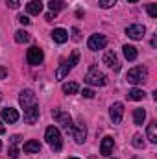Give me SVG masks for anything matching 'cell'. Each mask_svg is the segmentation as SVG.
I'll use <instances>...</instances> for the list:
<instances>
[{"label":"cell","mask_w":157,"mask_h":159,"mask_svg":"<svg viewBox=\"0 0 157 159\" xmlns=\"http://www.w3.org/2000/svg\"><path fill=\"white\" fill-rule=\"evenodd\" d=\"M19 102H20V107L24 109V120L28 124H35L39 119V104H37V96L34 91L26 89L19 94Z\"/></svg>","instance_id":"obj_1"},{"label":"cell","mask_w":157,"mask_h":159,"mask_svg":"<svg viewBox=\"0 0 157 159\" xmlns=\"http://www.w3.org/2000/svg\"><path fill=\"white\" fill-rule=\"evenodd\" d=\"M44 139H46V143L50 144V148H52L54 152H59V150L63 148L61 131H59L56 126H50V128H46V131H44Z\"/></svg>","instance_id":"obj_2"},{"label":"cell","mask_w":157,"mask_h":159,"mask_svg":"<svg viewBox=\"0 0 157 159\" xmlns=\"http://www.w3.org/2000/svg\"><path fill=\"white\" fill-rule=\"evenodd\" d=\"M52 117L54 120L67 131V133H70V129H72V119H70V115H69V111H65V109H54L52 111Z\"/></svg>","instance_id":"obj_3"},{"label":"cell","mask_w":157,"mask_h":159,"mask_svg":"<svg viewBox=\"0 0 157 159\" xmlns=\"http://www.w3.org/2000/svg\"><path fill=\"white\" fill-rule=\"evenodd\" d=\"M85 83L94 85V87H104V85L107 83V76H105L104 72H100L96 67H91V70H89L87 76H85Z\"/></svg>","instance_id":"obj_4"},{"label":"cell","mask_w":157,"mask_h":159,"mask_svg":"<svg viewBox=\"0 0 157 159\" xmlns=\"http://www.w3.org/2000/svg\"><path fill=\"white\" fill-rule=\"evenodd\" d=\"M126 80H128L129 83H133V85L144 83V81L148 80V70H146V67H133V69L128 72Z\"/></svg>","instance_id":"obj_5"},{"label":"cell","mask_w":157,"mask_h":159,"mask_svg":"<svg viewBox=\"0 0 157 159\" xmlns=\"http://www.w3.org/2000/svg\"><path fill=\"white\" fill-rule=\"evenodd\" d=\"M70 133H72V137H74V141H76L78 144H83V143H85V139H87V126L83 124V120L72 124Z\"/></svg>","instance_id":"obj_6"},{"label":"cell","mask_w":157,"mask_h":159,"mask_svg":"<svg viewBox=\"0 0 157 159\" xmlns=\"http://www.w3.org/2000/svg\"><path fill=\"white\" fill-rule=\"evenodd\" d=\"M105 44H107V37L102 35V34H94V35H91L89 41H87V46L91 50H104Z\"/></svg>","instance_id":"obj_7"},{"label":"cell","mask_w":157,"mask_h":159,"mask_svg":"<svg viewBox=\"0 0 157 159\" xmlns=\"http://www.w3.org/2000/svg\"><path fill=\"white\" fill-rule=\"evenodd\" d=\"M26 59H28V63H30V65H34V67L41 65V63H43V59H44L43 50H41L39 46H32V48L28 50V54H26Z\"/></svg>","instance_id":"obj_8"},{"label":"cell","mask_w":157,"mask_h":159,"mask_svg":"<svg viewBox=\"0 0 157 159\" xmlns=\"http://www.w3.org/2000/svg\"><path fill=\"white\" fill-rule=\"evenodd\" d=\"M144 34H146V28H144L142 24H129V26L126 28V35L131 37V39H135V41L142 39Z\"/></svg>","instance_id":"obj_9"},{"label":"cell","mask_w":157,"mask_h":159,"mask_svg":"<svg viewBox=\"0 0 157 159\" xmlns=\"http://www.w3.org/2000/svg\"><path fill=\"white\" fill-rule=\"evenodd\" d=\"M109 117L113 120V124H120L122 122V117H124V106L120 102H115L109 109Z\"/></svg>","instance_id":"obj_10"},{"label":"cell","mask_w":157,"mask_h":159,"mask_svg":"<svg viewBox=\"0 0 157 159\" xmlns=\"http://www.w3.org/2000/svg\"><path fill=\"white\" fill-rule=\"evenodd\" d=\"M104 63H105L109 69H113V70H120V61H118L115 50H107V52L104 54Z\"/></svg>","instance_id":"obj_11"},{"label":"cell","mask_w":157,"mask_h":159,"mask_svg":"<svg viewBox=\"0 0 157 159\" xmlns=\"http://www.w3.org/2000/svg\"><path fill=\"white\" fill-rule=\"evenodd\" d=\"M2 120L7 122V124H15V122L19 120V111L13 109V107H6V109H2Z\"/></svg>","instance_id":"obj_12"},{"label":"cell","mask_w":157,"mask_h":159,"mask_svg":"<svg viewBox=\"0 0 157 159\" xmlns=\"http://www.w3.org/2000/svg\"><path fill=\"white\" fill-rule=\"evenodd\" d=\"M113 146H115L113 137H104V139H102V144H100V154H102L104 157H107V156L113 152Z\"/></svg>","instance_id":"obj_13"},{"label":"cell","mask_w":157,"mask_h":159,"mask_svg":"<svg viewBox=\"0 0 157 159\" xmlns=\"http://www.w3.org/2000/svg\"><path fill=\"white\" fill-rule=\"evenodd\" d=\"M22 150H24V154H39L41 152V143L35 141V139H30L28 143H24Z\"/></svg>","instance_id":"obj_14"},{"label":"cell","mask_w":157,"mask_h":159,"mask_svg":"<svg viewBox=\"0 0 157 159\" xmlns=\"http://www.w3.org/2000/svg\"><path fill=\"white\" fill-rule=\"evenodd\" d=\"M52 39L56 41V43H59V44H63V43L69 41V32L63 30V28H56V30L52 32Z\"/></svg>","instance_id":"obj_15"},{"label":"cell","mask_w":157,"mask_h":159,"mask_svg":"<svg viewBox=\"0 0 157 159\" xmlns=\"http://www.w3.org/2000/svg\"><path fill=\"white\" fill-rule=\"evenodd\" d=\"M124 57L128 59V61H135L137 59V56H139V52H137V48L135 46H131V44H124Z\"/></svg>","instance_id":"obj_16"},{"label":"cell","mask_w":157,"mask_h":159,"mask_svg":"<svg viewBox=\"0 0 157 159\" xmlns=\"http://www.w3.org/2000/svg\"><path fill=\"white\" fill-rule=\"evenodd\" d=\"M26 9H28L30 15H39L43 11V4H41V0H32V2H28Z\"/></svg>","instance_id":"obj_17"},{"label":"cell","mask_w":157,"mask_h":159,"mask_svg":"<svg viewBox=\"0 0 157 159\" xmlns=\"http://www.w3.org/2000/svg\"><path fill=\"white\" fill-rule=\"evenodd\" d=\"M146 135H148V141L150 143H157V122L155 120H152L150 124H148V131H146Z\"/></svg>","instance_id":"obj_18"},{"label":"cell","mask_w":157,"mask_h":159,"mask_svg":"<svg viewBox=\"0 0 157 159\" xmlns=\"http://www.w3.org/2000/svg\"><path fill=\"white\" fill-rule=\"evenodd\" d=\"M144 120H146V111H144L142 107H137V109L133 111V122H135L137 126H142Z\"/></svg>","instance_id":"obj_19"},{"label":"cell","mask_w":157,"mask_h":159,"mask_svg":"<svg viewBox=\"0 0 157 159\" xmlns=\"http://www.w3.org/2000/svg\"><path fill=\"white\" fill-rule=\"evenodd\" d=\"M144 96H146V93H144L142 89H131V91H128V100L139 102V100H142Z\"/></svg>","instance_id":"obj_20"},{"label":"cell","mask_w":157,"mask_h":159,"mask_svg":"<svg viewBox=\"0 0 157 159\" xmlns=\"http://www.w3.org/2000/svg\"><path fill=\"white\" fill-rule=\"evenodd\" d=\"M78 91H79V85L76 81H69V83L63 85V93H65V94H76Z\"/></svg>","instance_id":"obj_21"},{"label":"cell","mask_w":157,"mask_h":159,"mask_svg":"<svg viewBox=\"0 0 157 159\" xmlns=\"http://www.w3.org/2000/svg\"><path fill=\"white\" fill-rule=\"evenodd\" d=\"M15 41L17 43H30V34L26 32V30H19V32H15Z\"/></svg>","instance_id":"obj_22"},{"label":"cell","mask_w":157,"mask_h":159,"mask_svg":"<svg viewBox=\"0 0 157 159\" xmlns=\"http://www.w3.org/2000/svg\"><path fill=\"white\" fill-rule=\"evenodd\" d=\"M69 70H70V67H69L67 63H61V67L56 70V78H57V80H63L67 74H69Z\"/></svg>","instance_id":"obj_23"},{"label":"cell","mask_w":157,"mask_h":159,"mask_svg":"<svg viewBox=\"0 0 157 159\" xmlns=\"http://www.w3.org/2000/svg\"><path fill=\"white\" fill-rule=\"evenodd\" d=\"M48 7H50V11L57 13V11H61V9L65 7V2H61V0H52V2L48 4Z\"/></svg>","instance_id":"obj_24"},{"label":"cell","mask_w":157,"mask_h":159,"mask_svg":"<svg viewBox=\"0 0 157 159\" xmlns=\"http://www.w3.org/2000/svg\"><path fill=\"white\" fill-rule=\"evenodd\" d=\"M78 61H79V52H78V50H74V52H72V56H70V59L67 61V65L72 69L74 65H78Z\"/></svg>","instance_id":"obj_25"},{"label":"cell","mask_w":157,"mask_h":159,"mask_svg":"<svg viewBox=\"0 0 157 159\" xmlns=\"http://www.w3.org/2000/svg\"><path fill=\"white\" fill-rule=\"evenodd\" d=\"M133 146H135V148H139V150H141V148H144V139H142V135H139V133H137V135L133 137Z\"/></svg>","instance_id":"obj_26"},{"label":"cell","mask_w":157,"mask_h":159,"mask_svg":"<svg viewBox=\"0 0 157 159\" xmlns=\"http://www.w3.org/2000/svg\"><path fill=\"white\" fill-rule=\"evenodd\" d=\"M146 9H148V15H150L152 19H155V17H157V6H155V4H148V6H146Z\"/></svg>","instance_id":"obj_27"},{"label":"cell","mask_w":157,"mask_h":159,"mask_svg":"<svg viewBox=\"0 0 157 159\" xmlns=\"http://www.w3.org/2000/svg\"><path fill=\"white\" fill-rule=\"evenodd\" d=\"M115 4H117V0H100V6L105 7V9H107V7H113Z\"/></svg>","instance_id":"obj_28"},{"label":"cell","mask_w":157,"mask_h":159,"mask_svg":"<svg viewBox=\"0 0 157 159\" xmlns=\"http://www.w3.org/2000/svg\"><path fill=\"white\" fill-rule=\"evenodd\" d=\"M7 154H9V157L11 159H17L19 157V150H17V146H9V152H7Z\"/></svg>","instance_id":"obj_29"},{"label":"cell","mask_w":157,"mask_h":159,"mask_svg":"<svg viewBox=\"0 0 157 159\" xmlns=\"http://www.w3.org/2000/svg\"><path fill=\"white\" fill-rule=\"evenodd\" d=\"M17 20H19L20 24H24V26H28V24L32 22V20H30V19H28L26 15H19V17H17Z\"/></svg>","instance_id":"obj_30"},{"label":"cell","mask_w":157,"mask_h":159,"mask_svg":"<svg viewBox=\"0 0 157 159\" xmlns=\"http://www.w3.org/2000/svg\"><path fill=\"white\" fill-rule=\"evenodd\" d=\"M6 4H7V7H11V9H17L20 4H19V0H6Z\"/></svg>","instance_id":"obj_31"},{"label":"cell","mask_w":157,"mask_h":159,"mask_svg":"<svg viewBox=\"0 0 157 159\" xmlns=\"http://www.w3.org/2000/svg\"><path fill=\"white\" fill-rule=\"evenodd\" d=\"M85 98H94V91L92 89H83V93H81Z\"/></svg>","instance_id":"obj_32"},{"label":"cell","mask_w":157,"mask_h":159,"mask_svg":"<svg viewBox=\"0 0 157 159\" xmlns=\"http://www.w3.org/2000/svg\"><path fill=\"white\" fill-rule=\"evenodd\" d=\"M19 143H20V135H13L11 137V146H17Z\"/></svg>","instance_id":"obj_33"},{"label":"cell","mask_w":157,"mask_h":159,"mask_svg":"<svg viewBox=\"0 0 157 159\" xmlns=\"http://www.w3.org/2000/svg\"><path fill=\"white\" fill-rule=\"evenodd\" d=\"M72 39L79 41V30H78V28H74V30H72Z\"/></svg>","instance_id":"obj_34"},{"label":"cell","mask_w":157,"mask_h":159,"mask_svg":"<svg viewBox=\"0 0 157 159\" xmlns=\"http://www.w3.org/2000/svg\"><path fill=\"white\" fill-rule=\"evenodd\" d=\"M56 15H57V13H54V11L46 13V20H52V19H56Z\"/></svg>","instance_id":"obj_35"},{"label":"cell","mask_w":157,"mask_h":159,"mask_svg":"<svg viewBox=\"0 0 157 159\" xmlns=\"http://www.w3.org/2000/svg\"><path fill=\"white\" fill-rule=\"evenodd\" d=\"M6 76V69L4 67H0V78H4Z\"/></svg>","instance_id":"obj_36"},{"label":"cell","mask_w":157,"mask_h":159,"mask_svg":"<svg viewBox=\"0 0 157 159\" xmlns=\"http://www.w3.org/2000/svg\"><path fill=\"white\" fill-rule=\"evenodd\" d=\"M4 131H6V128H4V124H2V120H0V135H2Z\"/></svg>","instance_id":"obj_37"},{"label":"cell","mask_w":157,"mask_h":159,"mask_svg":"<svg viewBox=\"0 0 157 159\" xmlns=\"http://www.w3.org/2000/svg\"><path fill=\"white\" fill-rule=\"evenodd\" d=\"M128 2H139V0H128Z\"/></svg>","instance_id":"obj_38"},{"label":"cell","mask_w":157,"mask_h":159,"mask_svg":"<svg viewBox=\"0 0 157 159\" xmlns=\"http://www.w3.org/2000/svg\"><path fill=\"white\" fill-rule=\"evenodd\" d=\"M0 150H2V143H0Z\"/></svg>","instance_id":"obj_39"},{"label":"cell","mask_w":157,"mask_h":159,"mask_svg":"<svg viewBox=\"0 0 157 159\" xmlns=\"http://www.w3.org/2000/svg\"><path fill=\"white\" fill-rule=\"evenodd\" d=\"M70 159H78V157H70Z\"/></svg>","instance_id":"obj_40"},{"label":"cell","mask_w":157,"mask_h":159,"mask_svg":"<svg viewBox=\"0 0 157 159\" xmlns=\"http://www.w3.org/2000/svg\"><path fill=\"white\" fill-rule=\"evenodd\" d=\"M0 100H2V96H0Z\"/></svg>","instance_id":"obj_41"}]
</instances>
